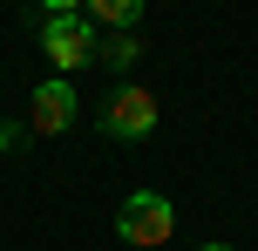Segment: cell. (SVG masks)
<instances>
[{
	"instance_id": "obj_1",
	"label": "cell",
	"mask_w": 258,
	"mask_h": 251,
	"mask_svg": "<svg viewBox=\"0 0 258 251\" xmlns=\"http://www.w3.org/2000/svg\"><path fill=\"white\" fill-rule=\"evenodd\" d=\"M27 27H41V48H48V61L61 68H89L95 61V27L82 7H48V14H27Z\"/></svg>"
},
{
	"instance_id": "obj_2",
	"label": "cell",
	"mask_w": 258,
	"mask_h": 251,
	"mask_svg": "<svg viewBox=\"0 0 258 251\" xmlns=\"http://www.w3.org/2000/svg\"><path fill=\"white\" fill-rule=\"evenodd\" d=\"M170 231H177L170 197H156V190L122 197V211H116V238H122V244H170Z\"/></svg>"
},
{
	"instance_id": "obj_3",
	"label": "cell",
	"mask_w": 258,
	"mask_h": 251,
	"mask_svg": "<svg viewBox=\"0 0 258 251\" xmlns=\"http://www.w3.org/2000/svg\"><path fill=\"white\" fill-rule=\"evenodd\" d=\"M95 122H102L109 136H122V143H136V136L156 129V95L150 89H116L102 109H95Z\"/></svg>"
},
{
	"instance_id": "obj_4",
	"label": "cell",
	"mask_w": 258,
	"mask_h": 251,
	"mask_svg": "<svg viewBox=\"0 0 258 251\" xmlns=\"http://www.w3.org/2000/svg\"><path fill=\"white\" fill-rule=\"evenodd\" d=\"M27 129H34V136H61V129H75V89H68L61 75L34 89V109H27Z\"/></svg>"
},
{
	"instance_id": "obj_5",
	"label": "cell",
	"mask_w": 258,
	"mask_h": 251,
	"mask_svg": "<svg viewBox=\"0 0 258 251\" xmlns=\"http://www.w3.org/2000/svg\"><path fill=\"white\" fill-rule=\"evenodd\" d=\"M102 21V27H116V34H129V27L143 21V7L136 0H89V27Z\"/></svg>"
},
{
	"instance_id": "obj_6",
	"label": "cell",
	"mask_w": 258,
	"mask_h": 251,
	"mask_svg": "<svg viewBox=\"0 0 258 251\" xmlns=\"http://www.w3.org/2000/svg\"><path fill=\"white\" fill-rule=\"evenodd\" d=\"M136 34H109V41H95V61L102 68H116V75H129V68H136Z\"/></svg>"
},
{
	"instance_id": "obj_7",
	"label": "cell",
	"mask_w": 258,
	"mask_h": 251,
	"mask_svg": "<svg viewBox=\"0 0 258 251\" xmlns=\"http://www.w3.org/2000/svg\"><path fill=\"white\" fill-rule=\"evenodd\" d=\"M0 149L21 156V149H27V122H0Z\"/></svg>"
},
{
	"instance_id": "obj_8",
	"label": "cell",
	"mask_w": 258,
	"mask_h": 251,
	"mask_svg": "<svg viewBox=\"0 0 258 251\" xmlns=\"http://www.w3.org/2000/svg\"><path fill=\"white\" fill-rule=\"evenodd\" d=\"M197 251H231V244H197Z\"/></svg>"
}]
</instances>
